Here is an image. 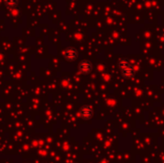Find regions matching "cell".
I'll return each instance as SVG.
<instances>
[{
	"label": "cell",
	"instance_id": "5",
	"mask_svg": "<svg viewBox=\"0 0 164 163\" xmlns=\"http://www.w3.org/2000/svg\"><path fill=\"white\" fill-rule=\"evenodd\" d=\"M19 0H4V4L8 9H13L16 8L18 5Z\"/></svg>",
	"mask_w": 164,
	"mask_h": 163
},
{
	"label": "cell",
	"instance_id": "3",
	"mask_svg": "<svg viewBox=\"0 0 164 163\" xmlns=\"http://www.w3.org/2000/svg\"><path fill=\"white\" fill-rule=\"evenodd\" d=\"M79 56L78 50L74 47H67L64 52V58L67 62H75Z\"/></svg>",
	"mask_w": 164,
	"mask_h": 163
},
{
	"label": "cell",
	"instance_id": "2",
	"mask_svg": "<svg viewBox=\"0 0 164 163\" xmlns=\"http://www.w3.org/2000/svg\"><path fill=\"white\" fill-rule=\"evenodd\" d=\"M78 69L79 71L84 74V75H87L89 74L92 70H93V64L90 60H81L79 65H78Z\"/></svg>",
	"mask_w": 164,
	"mask_h": 163
},
{
	"label": "cell",
	"instance_id": "1",
	"mask_svg": "<svg viewBox=\"0 0 164 163\" xmlns=\"http://www.w3.org/2000/svg\"><path fill=\"white\" fill-rule=\"evenodd\" d=\"M118 66L121 71V75L125 79H133L135 76V70L132 63L127 59H121L118 62Z\"/></svg>",
	"mask_w": 164,
	"mask_h": 163
},
{
	"label": "cell",
	"instance_id": "4",
	"mask_svg": "<svg viewBox=\"0 0 164 163\" xmlns=\"http://www.w3.org/2000/svg\"><path fill=\"white\" fill-rule=\"evenodd\" d=\"M79 113H80V116L83 118V119L89 120L93 116L94 110H93V108L90 106H84V107H82L80 108Z\"/></svg>",
	"mask_w": 164,
	"mask_h": 163
},
{
	"label": "cell",
	"instance_id": "6",
	"mask_svg": "<svg viewBox=\"0 0 164 163\" xmlns=\"http://www.w3.org/2000/svg\"><path fill=\"white\" fill-rule=\"evenodd\" d=\"M73 163H78V162H73Z\"/></svg>",
	"mask_w": 164,
	"mask_h": 163
}]
</instances>
